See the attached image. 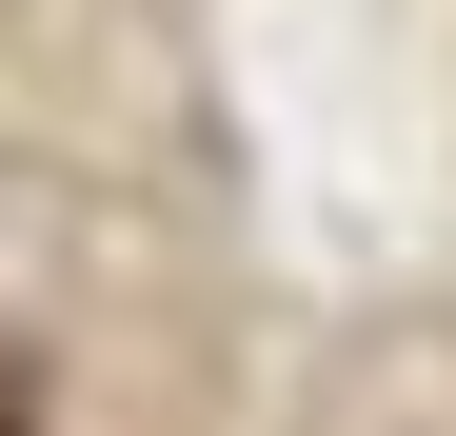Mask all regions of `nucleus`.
<instances>
[{
	"label": "nucleus",
	"instance_id": "nucleus-1",
	"mask_svg": "<svg viewBox=\"0 0 456 436\" xmlns=\"http://www.w3.org/2000/svg\"><path fill=\"white\" fill-rule=\"evenodd\" d=\"M0 436H20V397H0Z\"/></svg>",
	"mask_w": 456,
	"mask_h": 436
}]
</instances>
